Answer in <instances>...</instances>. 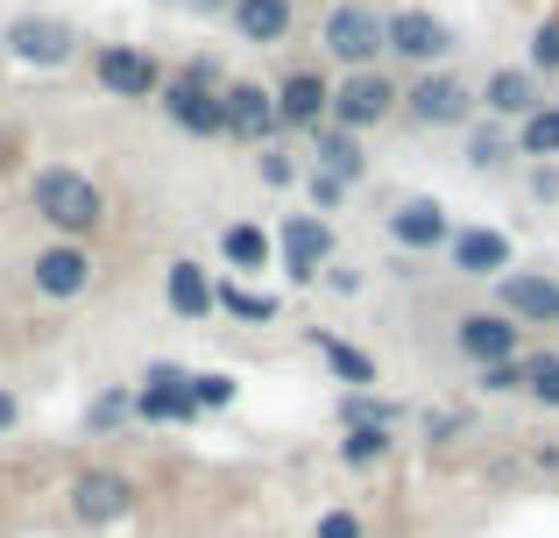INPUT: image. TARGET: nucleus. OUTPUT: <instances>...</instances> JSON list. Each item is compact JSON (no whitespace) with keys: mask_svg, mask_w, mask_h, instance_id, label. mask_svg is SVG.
I'll use <instances>...</instances> for the list:
<instances>
[{"mask_svg":"<svg viewBox=\"0 0 559 538\" xmlns=\"http://www.w3.org/2000/svg\"><path fill=\"white\" fill-rule=\"evenodd\" d=\"M390 50H396V57H411V64H439V57L461 50V36H453L439 14L404 8V14H390Z\"/></svg>","mask_w":559,"mask_h":538,"instance_id":"nucleus-6","label":"nucleus"},{"mask_svg":"<svg viewBox=\"0 0 559 538\" xmlns=\"http://www.w3.org/2000/svg\"><path fill=\"white\" fill-rule=\"evenodd\" d=\"M191 8H205V14H219V8H227V14H234V0H191Z\"/></svg>","mask_w":559,"mask_h":538,"instance_id":"nucleus-41","label":"nucleus"},{"mask_svg":"<svg viewBox=\"0 0 559 538\" xmlns=\"http://www.w3.org/2000/svg\"><path fill=\"white\" fill-rule=\"evenodd\" d=\"M467 107H475V93H467L461 79H447V71H432V79H418L404 93V113H411V121H425V128H461Z\"/></svg>","mask_w":559,"mask_h":538,"instance_id":"nucleus-8","label":"nucleus"},{"mask_svg":"<svg viewBox=\"0 0 559 538\" xmlns=\"http://www.w3.org/2000/svg\"><path fill=\"white\" fill-rule=\"evenodd\" d=\"M36 290L57 298V304L85 298V290H93V255H85L79 241H50V249L36 255Z\"/></svg>","mask_w":559,"mask_h":538,"instance_id":"nucleus-11","label":"nucleus"},{"mask_svg":"<svg viewBox=\"0 0 559 538\" xmlns=\"http://www.w3.org/2000/svg\"><path fill=\"white\" fill-rule=\"evenodd\" d=\"M390 241H396V249H411V255L447 249V241H453L447 206H439V199H404V206L390 213Z\"/></svg>","mask_w":559,"mask_h":538,"instance_id":"nucleus-13","label":"nucleus"},{"mask_svg":"<svg viewBox=\"0 0 559 538\" xmlns=\"http://www.w3.org/2000/svg\"><path fill=\"white\" fill-rule=\"evenodd\" d=\"M341 426H404V404L376 397V390H347L341 397Z\"/></svg>","mask_w":559,"mask_h":538,"instance_id":"nucleus-25","label":"nucleus"},{"mask_svg":"<svg viewBox=\"0 0 559 538\" xmlns=\"http://www.w3.org/2000/svg\"><path fill=\"white\" fill-rule=\"evenodd\" d=\"M312 347H319V355H326V369H333V375H341V383H347V390H369V383H376V361H369V355H361V347H347V340H341V333H326V326H312Z\"/></svg>","mask_w":559,"mask_h":538,"instance_id":"nucleus-21","label":"nucleus"},{"mask_svg":"<svg viewBox=\"0 0 559 538\" xmlns=\"http://www.w3.org/2000/svg\"><path fill=\"white\" fill-rule=\"evenodd\" d=\"M28 206H36L43 227H57V241H85L99 220H107V199H99V184L85 178V170H71V164L36 170V184H28Z\"/></svg>","mask_w":559,"mask_h":538,"instance_id":"nucleus-1","label":"nucleus"},{"mask_svg":"<svg viewBox=\"0 0 559 538\" xmlns=\"http://www.w3.org/2000/svg\"><path fill=\"white\" fill-rule=\"evenodd\" d=\"M532 184H538V199H559V170H538Z\"/></svg>","mask_w":559,"mask_h":538,"instance_id":"nucleus-40","label":"nucleus"},{"mask_svg":"<svg viewBox=\"0 0 559 538\" xmlns=\"http://www.w3.org/2000/svg\"><path fill=\"white\" fill-rule=\"evenodd\" d=\"M524 361H532V397L559 411V355H524Z\"/></svg>","mask_w":559,"mask_h":538,"instance_id":"nucleus-31","label":"nucleus"},{"mask_svg":"<svg viewBox=\"0 0 559 538\" xmlns=\"http://www.w3.org/2000/svg\"><path fill=\"white\" fill-rule=\"evenodd\" d=\"M312 199H319V206H341V199H347V184L326 170V178H312Z\"/></svg>","mask_w":559,"mask_h":538,"instance_id":"nucleus-38","label":"nucleus"},{"mask_svg":"<svg viewBox=\"0 0 559 538\" xmlns=\"http://www.w3.org/2000/svg\"><path fill=\"white\" fill-rule=\"evenodd\" d=\"M503 156H510V142H503V135H475V142H467V164H475V170H496Z\"/></svg>","mask_w":559,"mask_h":538,"instance_id":"nucleus-34","label":"nucleus"},{"mask_svg":"<svg viewBox=\"0 0 559 538\" xmlns=\"http://www.w3.org/2000/svg\"><path fill=\"white\" fill-rule=\"evenodd\" d=\"M0 164H14V135H8V128H0Z\"/></svg>","mask_w":559,"mask_h":538,"instance_id":"nucleus-42","label":"nucleus"},{"mask_svg":"<svg viewBox=\"0 0 559 538\" xmlns=\"http://www.w3.org/2000/svg\"><path fill=\"white\" fill-rule=\"evenodd\" d=\"M8 43L22 64H71V50H79V36H71V22H57V14H22V22H8Z\"/></svg>","mask_w":559,"mask_h":538,"instance_id":"nucleus-5","label":"nucleus"},{"mask_svg":"<svg viewBox=\"0 0 559 538\" xmlns=\"http://www.w3.org/2000/svg\"><path fill=\"white\" fill-rule=\"evenodd\" d=\"M213 298H219V312H227V319H248V326H270V319H276V298H270V290H241V284H219Z\"/></svg>","mask_w":559,"mask_h":538,"instance_id":"nucleus-26","label":"nucleus"},{"mask_svg":"<svg viewBox=\"0 0 559 538\" xmlns=\"http://www.w3.org/2000/svg\"><path fill=\"white\" fill-rule=\"evenodd\" d=\"M453 347H461V361H475V369H496V361L524 355V326L503 319V312H467L461 326H453Z\"/></svg>","mask_w":559,"mask_h":538,"instance_id":"nucleus-3","label":"nucleus"},{"mask_svg":"<svg viewBox=\"0 0 559 538\" xmlns=\"http://www.w3.org/2000/svg\"><path fill=\"white\" fill-rule=\"evenodd\" d=\"M234 390H241V383H234L227 369H205V375H191V397H199V411H227V404H234Z\"/></svg>","mask_w":559,"mask_h":538,"instance_id":"nucleus-29","label":"nucleus"},{"mask_svg":"<svg viewBox=\"0 0 559 538\" xmlns=\"http://www.w3.org/2000/svg\"><path fill=\"white\" fill-rule=\"evenodd\" d=\"M14 426H22V397H14V390L8 383H0V440H8V432Z\"/></svg>","mask_w":559,"mask_h":538,"instance_id":"nucleus-37","label":"nucleus"},{"mask_svg":"<svg viewBox=\"0 0 559 538\" xmlns=\"http://www.w3.org/2000/svg\"><path fill=\"white\" fill-rule=\"evenodd\" d=\"M319 164H326L341 184H355L361 170H369V156H361V142L347 135V128H319Z\"/></svg>","mask_w":559,"mask_h":538,"instance_id":"nucleus-23","label":"nucleus"},{"mask_svg":"<svg viewBox=\"0 0 559 538\" xmlns=\"http://www.w3.org/2000/svg\"><path fill=\"white\" fill-rule=\"evenodd\" d=\"M496 312L518 319V326H559V284L538 270H510L496 276Z\"/></svg>","mask_w":559,"mask_h":538,"instance_id":"nucleus-4","label":"nucleus"},{"mask_svg":"<svg viewBox=\"0 0 559 538\" xmlns=\"http://www.w3.org/2000/svg\"><path fill=\"white\" fill-rule=\"evenodd\" d=\"M164 113L185 128V135H227V113H219V93L199 79H178L164 85Z\"/></svg>","mask_w":559,"mask_h":538,"instance_id":"nucleus-14","label":"nucleus"},{"mask_svg":"<svg viewBox=\"0 0 559 538\" xmlns=\"http://www.w3.org/2000/svg\"><path fill=\"white\" fill-rule=\"evenodd\" d=\"M234 28L248 43H284L290 36V0H234Z\"/></svg>","mask_w":559,"mask_h":538,"instance_id":"nucleus-19","label":"nucleus"},{"mask_svg":"<svg viewBox=\"0 0 559 538\" xmlns=\"http://www.w3.org/2000/svg\"><path fill=\"white\" fill-rule=\"evenodd\" d=\"M219 113H227V135H241V142H270L276 128H284L276 99L262 93V85H248V79H234L227 93H219Z\"/></svg>","mask_w":559,"mask_h":538,"instance_id":"nucleus-12","label":"nucleus"},{"mask_svg":"<svg viewBox=\"0 0 559 538\" xmlns=\"http://www.w3.org/2000/svg\"><path fill=\"white\" fill-rule=\"evenodd\" d=\"M532 64H538V71H559V22H546V28H538V43H532Z\"/></svg>","mask_w":559,"mask_h":538,"instance_id":"nucleus-35","label":"nucleus"},{"mask_svg":"<svg viewBox=\"0 0 559 538\" xmlns=\"http://www.w3.org/2000/svg\"><path fill=\"white\" fill-rule=\"evenodd\" d=\"M481 390L489 397H510V390H532V361H496V369H481Z\"/></svg>","mask_w":559,"mask_h":538,"instance_id":"nucleus-30","label":"nucleus"},{"mask_svg":"<svg viewBox=\"0 0 559 538\" xmlns=\"http://www.w3.org/2000/svg\"><path fill=\"white\" fill-rule=\"evenodd\" d=\"M213 276H205V263H170L164 276V298H170V312L178 319H213L219 312V298H213Z\"/></svg>","mask_w":559,"mask_h":538,"instance_id":"nucleus-18","label":"nucleus"},{"mask_svg":"<svg viewBox=\"0 0 559 538\" xmlns=\"http://www.w3.org/2000/svg\"><path fill=\"white\" fill-rule=\"evenodd\" d=\"M447 249H453V270L461 276H510V241L496 227H461Z\"/></svg>","mask_w":559,"mask_h":538,"instance_id":"nucleus-16","label":"nucleus"},{"mask_svg":"<svg viewBox=\"0 0 559 538\" xmlns=\"http://www.w3.org/2000/svg\"><path fill=\"white\" fill-rule=\"evenodd\" d=\"M135 503H142V489H135V475H121V468H79L64 482V517L79 531L121 525V517H135Z\"/></svg>","mask_w":559,"mask_h":538,"instance_id":"nucleus-2","label":"nucleus"},{"mask_svg":"<svg viewBox=\"0 0 559 538\" xmlns=\"http://www.w3.org/2000/svg\"><path fill=\"white\" fill-rule=\"evenodd\" d=\"M481 99H489V113H503V121H518V113L532 121V113H538V79H532V71H496Z\"/></svg>","mask_w":559,"mask_h":538,"instance_id":"nucleus-20","label":"nucleus"},{"mask_svg":"<svg viewBox=\"0 0 559 538\" xmlns=\"http://www.w3.org/2000/svg\"><path fill=\"white\" fill-rule=\"evenodd\" d=\"M219 249H227L234 270H262V263H270V235H262V227H248V220H234L227 235H219Z\"/></svg>","mask_w":559,"mask_h":538,"instance_id":"nucleus-27","label":"nucleus"},{"mask_svg":"<svg viewBox=\"0 0 559 538\" xmlns=\"http://www.w3.org/2000/svg\"><path fill=\"white\" fill-rule=\"evenodd\" d=\"M326 50L341 64H369L376 50H390V22H376L369 8H333L326 14Z\"/></svg>","mask_w":559,"mask_h":538,"instance_id":"nucleus-9","label":"nucleus"},{"mask_svg":"<svg viewBox=\"0 0 559 538\" xmlns=\"http://www.w3.org/2000/svg\"><path fill=\"white\" fill-rule=\"evenodd\" d=\"M396 454V426H341V461L347 468H376Z\"/></svg>","mask_w":559,"mask_h":538,"instance_id":"nucleus-22","label":"nucleus"},{"mask_svg":"<svg viewBox=\"0 0 559 538\" xmlns=\"http://www.w3.org/2000/svg\"><path fill=\"white\" fill-rule=\"evenodd\" d=\"M467 426H475L467 411H432V418H425V440H432V446H453V440H467Z\"/></svg>","mask_w":559,"mask_h":538,"instance_id":"nucleus-32","label":"nucleus"},{"mask_svg":"<svg viewBox=\"0 0 559 538\" xmlns=\"http://www.w3.org/2000/svg\"><path fill=\"white\" fill-rule=\"evenodd\" d=\"M518 150L524 156H559V107H538L532 121L518 128Z\"/></svg>","mask_w":559,"mask_h":538,"instance_id":"nucleus-28","label":"nucleus"},{"mask_svg":"<svg viewBox=\"0 0 559 538\" xmlns=\"http://www.w3.org/2000/svg\"><path fill=\"white\" fill-rule=\"evenodd\" d=\"M326 263H333V227L319 220V213H290L284 220V270H290V284H312Z\"/></svg>","mask_w":559,"mask_h":538,"instance_id":"nucleus-10","label":"nucleus"},{"mask_svg":"<svg viewBox=\"0 0 559 538\" xmlns=\"http://www.w3.org/2000/svg\"><path fill=\"white\" fill-rule=\"evenodd\" d=\"M326 284L341 290V298H355V290H361V270H326Z\"/></svg>","mask_w":559,"mask_h":538,"instance_id":"nucleus-39","label":"nucleus"},{"mask_svg":"<svg viewBox=\"0 0 559 538\" xmlns=\"http://www.w3.org/2000/svg\"><path fill=\"white\" fill-rule=\"evenodd\" d=\"M99 85L121 93V99H150L156 85H164V71H156L142 50H99Z\"/></svg>","mask_w":559,"mask_h":538,"instance_id":"nucleus-17","label":"nucleus"},{"mask_svg":"<svg viewBox=\"0 0 559 538\" xmlns=\"http://www.w3.org/2000/svg\"><path fill=\"white\" fill-rule=\"evenodd\" d=\"M255 170H262V184H276V192H284V184H298V164H290V156H276V150L262 156Z\"/></svg>","mask_w":559,"mask_h":538,"instance_id":"nucleus-36","label":"nucleus"},{"mask_svg":"<svg viewBox=\"0 0 559 538\" xmlns=\"http://www.w3.org/2000/svg\"><path fill=\"white\" fill-rule=\"evenodd\" d=\"M128 418H135V390H128V383L99 390V397L85 404V432H121Z\"/></svg>","mask_w":559,"mask_h":538,"instance_id":"nucleus-24","label":"nucleus"},{"mask_svg":"<svg viewBox=\"0 0 559 538\" xmlns=\"http://www.w3.org/2000/svg\"><path fill=\"white\" fill-rule=\"evenodd\" d=\"M333 107V85L319 79V71H290L284 85H276V113H284V128H319Z\"/></svg>","mask_w":559,"mask_h":538,"instance_id":"nucleus-15","label":"nucleus"},{"mask_svg":"<svg viewBox=\"0 0 559 538\" xmlns=\"http://www.w3.org/2000/svg\"><path fill=\"white\" fill-rule=\"evenodd\" d=\"M312 538H369V525H361L355 511H326V517L312 525Z\"/></svg>","mask_w":559,"mask_h":538,"instance_id":"nucleus-33","label":"nucleus"},{"mask_svg":"<svg viewBox=\"0 0 559 538\" xmlns=\"http://www.w3.org/2000/svg\"><path fill=\"white\" fill-rule=\"evenodd\" d=\"M396 107V85L376 79V71H347V85H333V121L355 135V128H376L382 113Z\"/></svg>","mask_w":559,"mask_h":538,"instance_id":"nucleus-7","label":"nucleus"}]
</instances>
